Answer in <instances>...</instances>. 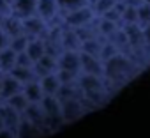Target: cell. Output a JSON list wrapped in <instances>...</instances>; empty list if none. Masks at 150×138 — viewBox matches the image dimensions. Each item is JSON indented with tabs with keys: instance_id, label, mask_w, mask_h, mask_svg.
I'll return each mask as SVG.
<instances>
[{
	"instance_id": "cell-19",
	"label": "cell",
	"mask_w": 150,
	"mask_h": 138,
	"mask_svg": "<svg viewBox=\"0 0 150 138\" xmlns=\"http://www.w3.org/2000/svg\"><path fill=\"white\" fill-rule=\"evenodd\" d=\"M6 2H7V4H9V6H11V7H13V4H14V2H16V0H6Z\"/></svg>"
},
{
	"instance_id": "cell-15",
	"label": "cell",
	"mask_w": 150,
	"mask_h": 138,
	"mask_svg": "<svg viewBox=\"0 0 150 138\" xmlns=\"http://www.w3.org/2000/svg\"><path fill=\"white\" fill-rule=\"evenodd\" d=\"M16 67H34V62H32V58L27 55V51L18 55V60H16Z\"/></svg>"
},
{
	"instance_id": "cell-7",
	"label": "cell",
	"mask_w": 150,
	"mask_h": 138,
	"mask_svg": "<svg viewBox=\"0 0 150 138\" xmlns=\"http://www.w3.org/2000/svg\"><path fill=\"white\" fill-rule=\"evenodd\" d=\"M58 2V7L62 11V14L67 18L71 13H76L80 9H85V7H94L88 4V0H57Z\"/></svg>"
},
{
	"instance_id": "cell-9",
	"label": "cell",
	"mask_w": 150,
	"mask_h": 138,
	"mask_svg": "<svg viewBox=\"0 0 150 138\" xmlns=\"http://www.w3.org/2000/svg\"><path fill=\"white\" fill-rule=\"evenodd\" d=\"M23 94L25 97L28 99V103H42V99L46 97L44 96V90L41 87V82H32V83H27L23 87Z\"/></svg>"
},
{
	"instance_id": "cell-8",
	"label": "cell",
	"mask_w": 150,
	"mask_h": 138,
	"mask_svg": "<svg viewBox=\"0 0 150 138\" xmlns=\"http://www.w3.org/2000/svg\"><path fill=\"white\" fill-rule=\"evenodd\" d=\"M41 87H42V90H44V96L57 97V96H58V92H60L62 83H60V80H58L57 73H55V75H48V76H44V78L41 80Z\"/></svg>"
},
{
	"instance_id": "cell-6",
	"label": "cell",
	"mask_w": 150,
	"mask_h": 138,
	"mask_svg": "<svg viewBox=\"0 0 150 138\" xmlns=\"http://www.w3.org/2000/svg\"><path fill=\"white\" fill-rule=\"evenodd\" d=\"M2 30L9 36V39H14L18 36H23V21L13 14L6 16L2 21Z\"/></svg>"
},
{
	"instance_id": "cell-4",
	"label": "cell",
	"mask_w": 150,
	"mask_h": 138,
	"mask_svg": "<svg viewBox=\"0 0 150 138\" xmlns=\"http://www.w3.org/2000/svg\"><path fill=\"white\" fill-rule=\"evenodd\" d=\"M23 92V85L11 75H6L4 76V82H2V87H0V101L6 103L7 99L14 97L16 94H21Z\"/></svg>"
},
{
	"instance_id": "cell-14",
	"label": "cell",
	"mask_w": 150,
	"mask_h": 138,
	"mask_svg": "<svg viewBox=\"0 0 150 138\" xmlns=\"http://www.w3.org/2000/svg\"><path fill=\"white\" fill-rule=\"evenodd\" d=\"M28 44H30V39L23 34V36H18V37H14V39H11V44H9V48L14 51V53H25L27 51V48H28Z\"/></svg>"
},
{
	"instance_id": "cell-12",
	"label": "cell",
	"mask_w": 150,
	"mask_h": 138,
	"mask_svg": "<svg viewBox=\"0 0 150 138\" xmlns=\"http://www.w3.org/2000/svg\"><path fill=\"white\" fill-rule=\"evenodd\" d=\"M27 55L32 58V62H39L44 55H46V43L42 39H32L28 48H27Z\"/></svg>"
},
{
	"instance_id": "cell-1",
	"label": "cell",
	"mask_w": 150,
	"mask_h": 138,
	"mask_svg": "<svg viewBox=\"0 0 150 138\" xmlns=\"http://www.w3.org/2000/svg\"><path fill=\"white\" fill-rule=\"evenodd\" d=\"M0 117L4 119V124H6V129L16 133L18 136V127L23 120V115L20 112H16L14 108H11L7 103H0Z\"/></svg>"
},
{
	"instance_id": "cell-20",
	"label": "cell",
	"mask_w": 150,
	"mask_h": 138,
	"mask_svg": "<svg viewBox=\"0 0 150 138\" xmlns=\"http://www.w3.org/2000/svg\"><path fill=\"white\" fill-rule=\"evenodd\" d=\"M2 21H4V16H0V28H2Z\"/></svg>"
},
{
	"instance_id": "cell-13",
	"label": "cell",
	"mask_w": 150,
	"mask_h": 138,
	"mask_svg": "<svg viewBox=\"0 0 150 138\" xmlns=\"http://www.w3.org/2000/svg\"><path fill=\"white\" fill-rule=\"evenodd\" d=\"M6 103H7L11 108H14L16 112H20L21 115L25 113V110H27V108H28V105H30V103H28V99L25 97V94H23V92H21V94H16L14 97L7 99Z\"/></svg>"
},
{
	"instance_id": "cell-5",
	"label": "cell",
	"mask_w": 150,
	"mask_h": 138,
	"mask_svg": "<svg viewBox=\"0 0 150 138\" xmlns=\"http://www.w3.org/2000/svg\"><path fill=\"white\" fill-rule=\"evenodd\" d=\"M88 110L85 108V105L81 101H64L62 103V115H64V120L65 124L72 122V120H76L80 119L81 115H85Z\"/></svg>"
},
{
	"instance_id": "cell-10",
	"label": "cell",
	"mask_w": 150,
	"mask_h": 138,
	"mask_svg": "<svg viewBox=\"0 0 150 138\" xmlns=\"http://www.w3.org/2000/svg\"><path fill=\"white\" fill-rule=\"evenodd\" d=\"M42 134L44 133L35 124H32L28 119L23 117V120H21V124L18 127V138H41Z\"/></svg>"
},
{
	"instance_id": "cell-18",
	"label": "cell",
	"mask_w": 150,
	"mask_h": 138,
	"mask_svg": "<svg viewBox=\"0 0 150 138\" xmlns=\"http://www.w3.org/2000/svg\"><path fill=\"white\" fill-rule=\"evenodd\" d=\"M4 76H6V73H2V71H0V87H2V82H4ZM0 103H2V101H0Z\"/></svg>"
},
{
	"instance_id": "cell-17",
	"label": "cell",
	"mask_w": 150,
	"mask_h": 138,
	"mask_svg": "<svg viewBox=\"0 0 150 138\" xmlns=\"http://www.w3.org/2000/svg\"><path fill=\"white\" fill-rule=\"evenodd\" d=\"M0 138H18L16 133L9 131V129H4V131H0Z\"/></svg>"
},
{
	"instance_id": "cell-2",
	"label": "cell",
	"mask_w": 150,
	"mask_h": 138,
	"mask_svg": "<svg viewBox=\"0 0 150 138\" xmlns=\"http://www.w3.org/2000/svg\"><path fill=\"white\" fill-rule=\"evenodd\" d=\"M37 2L39 0H16L13 4V16L20 18L21 21L37 16Z\"/></svg>"
},
{
	"instance_id": "cell-16",
	"label": "cell",
	"mask_w": 150,
	"mask_h": 138,
	"mask_svg": "<svg viewBox=\"0 0 150 138\" xmlns=\"http://www.w3.org/2000/svg\"><path fill=\"white\" fill-rule=\"evenodd\" d=\"M9 44H11V39H9V36L0 28V53H2L4 50H7L9 48Z\"/></svg>"
},
{
	"instance_id": "cell-11",
	"label": "cell",
	"mask_w": 150,
	"mask_h": 138,
	"mask_svg": "<svg viewBox=\"0 0 150 138\" xmlns=\"http://www.w3.org/2000/svg\"><path fill=\"white\" fill-rule=\"evenodd\" d=\"M16 60H18V53H14L11 48L4 50L2 53H0V71L9 75L16 67Z\"/></svg>"
},
{
	"instance_id": "cell-3",
	"label": "cell",
	"mask_w": 150,
	"mask_h": 138,
	"mask_svg": "<svg viewBox=\"0 0 150 138\" xmlns=\"http://www.w3.org/2000/svg\"><path fill=\"white\" fill-rule=\"evenodd\" d=\"M23 117H25V119H28L32 124H35V126L44 133V134H46V133H50V131H48V124H46V113H44V110H42L41 103H30V105H28V108L25 110Z\"/></svg>"
}]
</instances>
